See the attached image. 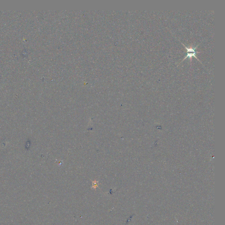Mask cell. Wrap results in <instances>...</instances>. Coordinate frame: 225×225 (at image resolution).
Wrapping results in <instances>:
<instances>
[{"label": "cell", "instance_id": "1", "mask_svg": "<svg viewBox=\"0 0 225 225\" xmlns=\"http://www.w3.org/2000/svg\"><path fill=\"white\" fill-rule=\"evenodd\" d=\"M196 53H201V52H193V53H187V55L186 56H185V58L183 59V60L181 61V62H180V63H181V62H182L183 61H184V60L185 59V58H188V57H189L190 58V63H191L192 61V57H193H193H195V58H196V59H197V60H198L199 61H200L201 63V61H200V60L198 58H197V57L196 56Z\"/></svg>", "mask_w": 225, "mask_h": 225}, {"label": "cell", "instance_id": "2", "mask_svg": "<svg viewBox=\"0 0 225 225\" xmlns=\"http://www.w3.org/2000/svg\"><path fill=\"white\" fill-rule=\"evenodd\" d=\"M181 43H182V44H183V46H184L185 47V48H186V50H187V52H188H188H195V51L196 48H197V47H198V45H196L195 47L193 48L192 45H190V47L188 48V47H186L185 45H184V44H183V43L181 42Z\"/></svg>", "mask_w": 225, "mask_h": 225}]
</instances>
